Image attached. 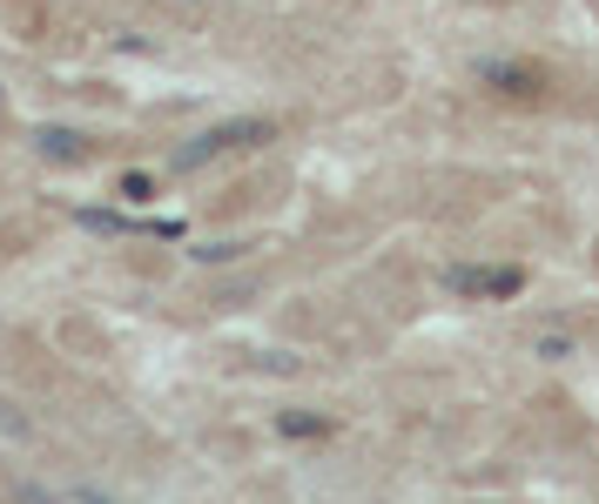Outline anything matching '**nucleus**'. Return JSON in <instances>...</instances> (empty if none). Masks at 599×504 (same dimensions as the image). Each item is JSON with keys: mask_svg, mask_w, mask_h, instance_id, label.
Listing matches in <instances>:
<instances>
[{"mask_svg": "<svg viewBox=\"0 0 599 504\" xmlns=\"http://www.w3.org/2000/svg\"><path fill=\"white\" fill-rule=\"evenodd\" d=\"M264 135H270L264 122H229V128H209L183 161H203V155H223V148H242V141H264Z\"/></svg>", "mask_w": 599, "mask_h": 504, "instance_id": "1", "label": "nucleus"}, {"mask_svg": "<svg viewBox=\"0 0 599 504\" xmlns=\"http://www.w3.org/2000/svg\"><path fill=\"white\" fill-rule=\"evenodd\" d=\"M452 283H458V290H519V270H485V276H478V270H458Z\"/></svg>", "mask_w": 599, "mask_h": 504, "instance_id": "2", "label": "nucleus"}]
</instances>
